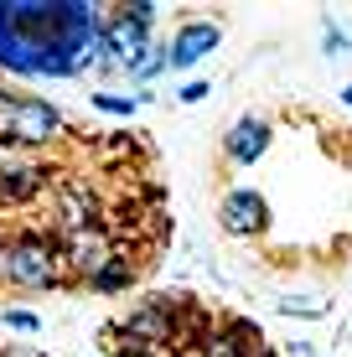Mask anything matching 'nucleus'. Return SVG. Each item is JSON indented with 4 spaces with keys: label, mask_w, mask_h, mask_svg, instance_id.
I'll return each mask as SVG.
<instances>
[{
    "label": "nucleus",
    "mask_w": 352,
    "mask_h": 357,
    "mask_svg": "<svg viewBox=\"0 0 352 357\" xmlns=\"http://www.w3.org/2000/svg\"><path fill=\"white\" fill-rule=\"evenodd\" d=\"M171 181L145 125H93L0 73V311L119 301L171 254Z\"/></svg>",
    "instance_id": "obj_1"
},
{
    "label": "nucleus",
    "mask_w": 352,
    "mask_h": 357,
    "mask_svg": "<svg viewBox=\"0 0 352 357\" xmlns=\"http://www.w3.org/2000/svg\"><path fill=\"white\" fill-rule=\"evenodd\" d=\"M99 68V6L83 0H0L6 78H83Z\"/></svg>",
    "instance_id": "obj_2"
},
{
    "label": "nucleus",
    "mask_w": 352,
    "mask_h": 357,
    "mask_svg": "<svg viewBox=\"0 0 352 357\" xmlns=\"http://www.w3.org/2000/svg\"><path fill=\"white\" fill-rule=\"evenodd\" d=\"M275 135H280V125H275V109H244V114L228 119V130L217 135L213 145V166H208V187L213 197L223 187H234V176H244V171H254L270 155Z\"/></svg>",
    "instance_id": "obj_3"
},
{
    "label": "nucleus",
    "mask_w": 352,
    "mask_h": 357,
    "mask_svg": "<svg viewBox=\"0 0 352 357\" xmlns=\"http://www.w3.org/2000/svg\"><path fill=\"white\" fill-rule=\"evenodd\" d=\"M161 21V6L151 0H130V6H99V68L93 73H109V68H125L135 73L151 52V31Z\"/></svg>",
    "instance_id": "obj_4"
},
{
    "label": "nucleus",
    "mask_w": 352,
    "mask_h": 357,
    "mask_svg": "<svg viewBox=\"0 0 352 357\" xmlns=\"http://www.w3.org/2000/svg\"><path fill=\"white\" fill-rule=\"evenodd\" d=\"M223 42V26L208 16H181L176 21V31H171V42H166V68H192V63H202V57L213 52V47Z\"/></svg>",
    "instance_id": "obj_5"
},
{
    "label": "nucleus",
    "mask_w": 352,
    "mask_h": 357,
    "mask_svg": "<svg viewBox=\"0 0 352 357\" xmlns=\"http://www.w3.org/2000/svg\"><path fill=\"white\" fill-rule=\"evenodd\" d=\"M89 104L99 109V114H114L119 125H130V114H135L140 104H151V93H89Z\"/></svg>",
    "instance_id": "obj_6"
},
{
    "label": "nucleus",
    "mask_w": 352,
    "mask_h": 357,
    "mask_svg": "<svg viewBox=\"0 0 352 357\" xmlns=\"http://www.w3.org/2000/svg\"><path fill=\"white\" fill-rule=\"evenodd\" d=\"M275 311L280 316H300V321H326L332 316V301H321V295H306V301H275Z\"/></svg>",
    "instance_id": "obj_7"
},
{
    "label": "nucleus",
    "mask_w": 352,
    "mask_h": 357,
    "mask_svg": "<svg viewBox=\"0 0 352 357\" xmlns=\"http://www.w3.org/2000/svg\"><path fill=\"white\" fill-rule=\"evenodd\" d=\"M0 326H6V331H21V337H42V316H36V311H21V305H6V311H0Z\"/></svg>",
    "instance_id": "obj_8"
},
{
    "label": "nucleus",
    "mask_w": 352,
    "mask_h": 357,
    "mask_svg": "<svg viewBox=\"0 0 352 357\" xmlns=\"http://www.w3.org/2000/svg\"><path fill=\"white\" fill-rule=\"evenodd\" d=\"M0 357H47V352L31 347V342H6V337H0Z\"/></svg>",
    "instance_id": "obj_9"
},
{
    "label": "nucleus",
    "mask_w": 352,
    "mask_h": 357,
    "mask_svg": "<svg viewBox=\"0 0 352 357\" xmlns=\"http://www.w3.org/2000/svg\"><path fill=\"white\" fill-rule=\"evenodd\" d=\"M208 93H213V83H187V89H181L176 98H181V104H202Z\"/></svg>",
    "instance_id": "obj_10"
},
{
    "label": "nucleus",
    "mask_w": 352,
    "mask_h": 357,
    "mask_svg": "<svg viewBox=\"0 0 352 357\" xmlns=\"http://www.w3.org/2000/svg\"><path fill=\"white\" fill-rule=\"evenodd\" d=\"M280 357H311V347H306V342H290V347H285Z\"/></svg>",
    "instance_id": "obj_11"
},
{
    "label": "nucleus",
    "mask_w": 352,
    "mask_h": 357,
    "mask_svg": "<svg viewBox=\"0 0 352 357\" xmlns=\"http://www.w3.org/2000/svg\"><path fill=\"white\" fill-rule=\"evenodd\" d=\"M337 93H342V104L352 109V83H347V89H337Z\"/></svg>",
    "instance_id": "obj_12"
}]
</instances>
